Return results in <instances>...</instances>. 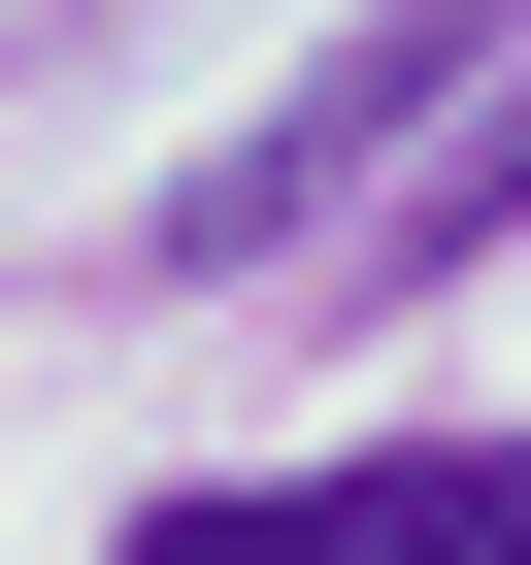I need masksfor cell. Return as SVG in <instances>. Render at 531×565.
I'll return each instance as SVG.
<instances>
[{"label": "cell", "instance_id": "cell-1", "mask_svg": "<svg viewBox=\"0 0 531 565\" xmlns=\"http://www.w3.org/2000/svg\"><path fill=\"white\" fill-rule=\"evenodd\" d=\"M465 67H498V0H399V34H366V67H300V100H266V134H232V167L133 233V266H300V233H333V200H366V167H399Z\"/></svg>", "mask_w": 531, "mask_h": 565}, {"label": "cell", "instance_id": "cell-2", "mask_svg": "<svg viewBox=\"0 0 531 565\" xmlns=\"http://www.w3.org/2000/svg\"><path fill=\"white\" fill-rule=\"evenodd\" d=\"M100 565H531V433H399V466H300V499H166Z\"/></svg>", "mask_w": 531, "mask_h": 565}, {"label": "cell", "instance_id": "cell-3", "mask_svg": "<svg viewBox=\"0 0 531 565\" xmlns=\"http://www.w3.org/2000/svg\"><path fill=\"white\" fill-rule=\"evenodd\" d=\"M498 233H531V67L465 100V167H432V200H366V300H399V266H498Z\"/></svg>", "mask_w": 531, "mask_h": 565}]
</instances>
